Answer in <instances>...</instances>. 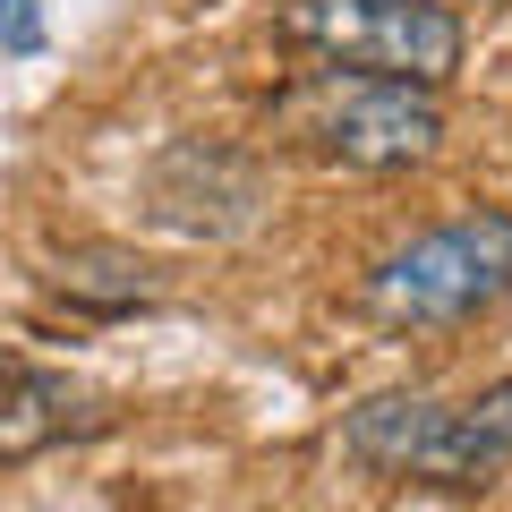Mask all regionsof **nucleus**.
I'll use <instances>...</instances> for the list:
<instances>
[{"instance_id": "nucleus-4", "label": "nucleus", "mask_w": 512, "mask_h": 512, "mask_svg": "<svg viewBox=\"0 0 512 512\" xmlns=\"http://www.w3.org/2000/svg\"><path fill=\"white\" fill-rule=\"evenodd\" d=\"M282 120L308 137L325 163L350 171H410L444 146L436 86H402V77H359V69H316L308 86L282 103Z\"/></svg>"}, {"instance_id": "nucleus-3", "label": "nucleus", "mask_w": 512, "mask_h": 512, "mask_svg": "<svg viewBox=\"0 0 512 512\" xmlns=\"http://www.w3.org/2000/svg\"><path fill=\"white\" fill-rule=\"evenodd\" d=\"M504 291H512V214H495V205L419 231L367 274V308L384 325H461Z\"/></svg>"}, {"instance_id": "nucleus-6", "label": "nucleus", "mask_w": 512, "mask_h": 512, "mask_svg": "<svg viewBox=\"0 0 512 512\" xmlns=\"http://www.w3.org/2000/svg\"><path fill=\"white\" fill-rule=\"evenodd\" d=\"M0 52H43V9L35 0H0Z\"/></svg>"}, {"instance_id": "nucleus-2", "label": "nucleus", "mask_w": 512, "mask_h": 512, "mask_svg": "<svg viewBox=\"0 0 512 512\" xmlns=\"http://www.w3.org/2000/svg\"><path fill=\"white\" fill-rule=\"evenodd\" d=\"M274 43L359 77H402V86H444L461 69V18L444 0H282Z\"/></svg>"}, {"instance_id": "nucleus-1", "label": "nucleus", "mask_w": 512, "mask_h": 512, "mask_svg": "<svg viewBox=\"0 0 512 512\" xmlns=\"http://www.w3.org/2000/svg\"><path fill=\"white\" fill-rule=\"evenodd\" d=\"M350 461L384 478H436V487H495L512 470V376L487 384L478 402L444 410L419 393H376L367 410H350L342 427Z\"/></svg>"}, {"instance_id": "nucleus-5", "label": "nucleus", "mask_w": 512, "mask_h": 512, "mask_svg": "<svg viewBox=\"0 0 512 512\" xmlns=\"http://www.w3.org/2000/svg\"><path fill=\"white\" fill-rule=\"evenodd\" d=\"M77 427V393L43 367H26L18 350H0V461H26L43 444H60Z\"/></svg>"}]
</instances>
